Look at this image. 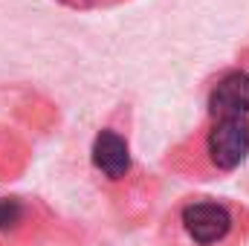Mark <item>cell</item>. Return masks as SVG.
<instances>
[{"label":"cell","mask_w":249,"mask_h":246,"mask_svg":"<svg viewBox=\"0 0 249 246\" xmlns=\"http://www.w3.org/2000/svg\"><path fill=\"white\" fill-rule=\"evenodd\" d=\"M174 226L183 246H229L241 232V217L223 200L197 197L177 209Z\"/></svg>","instance_id":"6da1fadb"},{"label":"cell","mask_w":249,"mask_h":246,"mask_svg":"<svg viewBox=\"0 0 249 246\" xmlns=\"http://www.w3.org/2000/svg\"><path fill=\"white\" fill-rule=\"evenodd\" d=\"M206 157L217 171H235L249 157V119H214L206 136Z\"/></svg>","instance_id":"7a4b0ae2"},{"label":"cell","mask_w":249,"mask_h":246,"mask_svg":"<svg viewBox=\"0 0 249 246\" xmlns=\"http://www.w3.org/2000/svg\"><path fill=\"white\" fill-rule=\"evenodd\" d=\"M209 113L214 119H235L249 113V72H226L209 93Z\"/></svg>","instance_id":"3957f363"},{"label":"cell","mask_w":249,"mask_h":246,"mask_svg":"<svg viewBox=\"0 0 249 246\" xmlns=\"http://www.w3.org/2000/svg\"><path fill=\"white\" fill-rule=\"evenodd\" d=\"M93 165L107 180H122L130 171V148L116 130H102L93 142Z\"/></svg>","instance_id":"277c9868"},{"label":"cell","mask_w":249,"mask_h":246,"mask_svg":"<svg viewBox=\"0 0 249 246\" xmlns=\"http://www.w3.org/2000/svg\"><path fill=\"white\" fill-rule=\"evenodd\" d=\"M20 220H23V206H20L18 200L3 197V200H0V232L15 229Z\"/></svg>","instance_id":"5b68a950"}]
</instances>
